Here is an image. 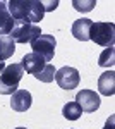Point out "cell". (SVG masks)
Wrapping results in <instances>:
<instances>
[{"mask_svg": "<svg viewBox=\"0 0 115 129\" xmlns=\"http://www.w3.org/2000/svg\"><path fill=\"white\" fill-rule=\"evenodd\" d=\"M7 9L14 22L38 24L45 16V7L41 0H10L7 2Z\"/></svg>", "mask_w": 115, "mask_h": 129, "instance_id": "cell-1", "label": "cell"}, {"mask_svg": "<svg viewBox=\"0 0 115 129\" xmlns=\"http://www.w3.org/2000/svg\"><path fill=\"white\" fill-rule=\"evenodd\" d=\"M24 76L21 64H10L0 72V95H12L19 89V83Z\"/></svg>", "mask_w": 115, "mask_h": 129, "instance_id": "cell-2", "label": "cell"}, {"mask_svg": "<svg viewBox=\"0 0 115 129\" xmlns=\"http://www.w3.org/2000/svg\"><path fill=\"white\" fill-rule=\"evenodd\" d=\"M89 40L100 47H113L115 43V24L113 22H93L89 29Z\"/></svg>", "mask_w": 115, "mask_h": 129, "instance_id": "cell-3", "label": "cell"}, {"mask_svg": "<svg viewBox=\"0 0 115 129\" xmlns=\"http://www.w3.org/2000/svg\"><path fill=\"white\" fill-rule=\"evenodd\" d=\"M41 35L38 24H28V22H14V28L10 31V38L16 43H33Z\"/></svg>", "mask_w": 115, "mask_h": 129, "instance_id": "cell-4", "label": "cell"}, {"mask_svg": "<svg viewBox=\"0 0 115 129\" xmlns=\"http://www.w3.org/2000/svg\"><path fill=\"white\" fill-rule=\"evenodd\" d=\"M55 47H57V40L53 38V35H47V33H41L38 38L31 43L33 53H36L41 59H45V62L53 60Z\"/></svg>", "mask_w": 115, "mask_h": 129, "instance_id": "cell-5", "label": "cell"}, {"mask_svg": "<svg viewBox=\"0 0 115 129\" xmlns=\"http://www.w3.org/2000/svg\"><path fill=\"white\" fill-rule=\"evenodd\" d=\"M55 81L62 89H74L79 86V81H81V74L76 67H62L55 72Z\"/></svg>", "mask_w": 115, "mask_h": 129, "instance_id": "cell-6", "label": "cell"}, {"mask_svg": "<svg viewBox=\"0 0 115 129\" xmlns=\"http://www.w3.org/2000/svg\"><path fill=\"white\" fill-rule=\"evenodd\" d=\"M76 103L81 107L83 112L93 114L95 110L100 109V96L93 89H81L76 95Z\"/></svg>", "mask_w": 115, "mask_h": 129, "instance_id": "cell-7", "label": "cell"}, {"mask_svg": "<svg viewBox=\"0 0 115 129\" xmlns=\"http://www.w3.org/2000/svg\"><path fill=\"white\" fill-rule=\"evenodd\" d=\"M31 102H33V96L28 89H17L16 93H12V98H10V109L14 112H26V110L31 107Z\"/></svg>", "mask_w": 115, "mask_h": 129, "instance_id": "cell-8", "label": "cell"}, {"mask_svg": "<svg viewBox=\"0 0 115 129\" xmlns=\"http://www.w3.org/2000/svg\"><path fill=\"white\" fill-rule=\"evenodd\" d=\"M21 66H22V69H24V72H29V74H33V76H36L40 71L45 67V59H41L40 55H36V53H26L22 59H21L19 62Z\"/></svg>", "mask_w": 115, "mask_h": 129, "instance_id": "cell-9", "label": "cell"}, {"mask_svg": "<svg viewBox=\"0 0 115 129\" xmlns=\"http://www.w3.org/2000/svg\"><path fill=\"white\" fill-rule=\"evenodd\" d=\"M93 26V21L91 19H77L72 22V28H70V33L72 36L79 41H88L89 40V29Z\"/></svg>", "mask_w": 115, "mask_h": 129, "instance_id": "cell-10", "label": "cell"}, {"mask_svg": "<svg viewBox=\"0 0 115 129\" xmlns=\"http://www.w3.org/2000/svg\"><path fill=\"white\" fill-rule=\"evenodd\" d=\"M98 89L105 96L115 95V72L113 71H105L100 76V79H98Z\"/></svg>", "mask_w": 115, "mask_h": 129, "instance_id": "cell-11", "label": "cell"}, {"mask_svg": "<svg viewBox=\"0 0 115 129\" xmlns=\"http://www.w3.org/2000/svg\"><path fill=\"white\" fill-rule=\"evenodd\" d=\"M14 28V19L7 9V2L0 0V36H7Z\"/></svg>", "mask_w": 115, "mask_h": 129, "instance_id": "cell-12", "label": "cell"}, {"mask_svg": "<svg viewBox=\"0 0 115 129\" xmlns=\"http://www.w3.org/2000/svg\"><path fill=\"white\" fill-rule=\"evenodd\" d=\"M16 52V41L10 38L9 35L7 36H0V62L10 59Z\"/></svg>", "mask_w": 115, "mask_h": 129, "instance_id": "cell-13", "label": "cell"}, {"mask_svg": "<svg viewBox=\"0 0 115 129\" xmlns=\"http://www.w3.org/2000/svg\"><path fill=\"white\" fill-rule=\"evenodd\" d=\"M62 115L67 120H77L83 115V110H81V107L77 105L76 102H69V103L64 105V109H62Z\"/></svg>", "mask_w": 115, "mask_h": 129, "instance_id": "cell-14", "label": "cell"}, {"mask_svg": "<svg viewBox=\"0 0 115 129\" xmlns=\"http://www.w3.org/2000/svg\"><path fill=\"white\" fill-rule=\"evenodd\" d=\"M113 64H115V48L113 47H108V48H105L100 53V57H98V66H100V67H112Z\"/></svg>", "mask_w": 115, "mask_h": 129, "instance_id": "cell-15", "label": "cell"}, {"mask_svg": "<svg viewBox=\"0 0 115 129\" xmlns=\"http://www.w3.org/2000/svg\"><path fill=\"white\" fill-rule=\"evenodd\" d=\"M55 72H57V69H55L50 62H47V64H45V67L40 71L34 78H36V79H40L41 83H52V81L55 79Z\"/></svg>", "mask_w": 115, "mask_h": 129, "instance_id": "cell-16", "label": "cell"}, {"mask_svg": "<svg viewBox=\"0 0 115 129\" xmlns=\"http://www.w3.org/2000/svg\"><path fill=\"white\" fill-rule=\"evenodd\" d=\"M72 5H74V9L79 10V12H89V10L95 9L96 2H95V0H86V2H81V0H74V2H72Z\"/></svg>", "mask_w": 115, "mask_h": 129, "instance_id": "cell-17", "label": "cell"}, {"mask_svg": "<svg viewBox=\"0 0 115 129\" xmlns=\"http://www.w3.org/2000/svg\"><path fill=\"white\" fill-rule=\"evenodd\" d=\"M57 5H58V2H57V0H53V2H47V4L43 2L45 12H47V10H55V9H57Z\"/></svg>", "mask_w": 115, "mask_h": 129, "instance_id": "cell-18", "label": "cell"}, {"mask_svg": "<svg viewBox=\"0 0 115 129\" xmlns=\"http://www.w3.org/2000/svg\"><path fill=\"white\" fill-rule=\"evenodd\" d=\"M113 122H115V117H113V115H110V119L106 120V124H105V127H103V129H115L113 127Z\"/></svg>", "mask_w": 115, "mask_h": 129, "instance_id": "cell-19", "label": "cell"}, {"mask_svg": "<svg viewBox=\"0 0 115 129\" xmlns=\"http://www.w3.org/2000/svg\"><path fill=\"white\" fill-rule=\"evenodd\" d=\"M5 69V62H0V72Z\"/></svg>", "mask_w": 115, "mask_h": 129, "instance_id": "cell-20", "label": "cell"}, {"mask_svg": "<svg viewBox=\"0 0 115 129\" xmlns=\"http://www.w3.org/2000/svg\"><path fill=\"white\" fill-rule=\"evenodd\" d=\"M16 129H26V127H16Z\"/></svg>", "mask_w": 115, "mask_h": 129, "instance_id": "cell-21", "label": "cell"}]
</instances>
